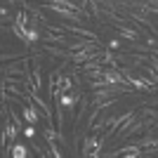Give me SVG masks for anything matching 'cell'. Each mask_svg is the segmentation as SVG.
I'll return each instance as SVG.
<instances>
[{
  "mask_svg": "<svg viewBox=\"0 0 158 158\" xmlns=\"http://www.w3.org/2000/svg\"><path fill=\"white\" fill-rule=\"evenodd\" d=\"M102 146H104V139L99 137L97 132H92V135H90V137H85V142H83V156H102V151H99V149H102Z\"/></svg>",
  "mask_w": 158,
  "mask_h": 158,
  "instance_id": "obj_1",
  "label": "cell"
},
{
  "mask_svg": "<svg viewBox=\"0 0 158 158\" xmlns=\"http://www.w3.org/2000/svg\"><path fill=\"white\" fill-rule=\"evenodd\" d=\"M28 64H31V57H21L17 59V64L2 66V73H10V76H28Z\"/></svg>",
  "mask_w": 158,
  "mask_h": 158,
  "instance_id": "obj_2",
  "label": "cell"
},
{
  "mask_svg": "<svg viewBox=\"0 0 158 158\" xmlns=\"http://www.w3.org/2000/svg\"><path fill=\"white\" fill-rule=\"evenodd\" d=\"M19 130H21V127L17 125V123H10V120L5 118V130H2V144H5V149L14 144V137H17V132H19Z\"/></svg>",
  "mask_w": 158,
  "mask_h": 158,
  "instance_id": "obj_3",
  "label": "cell"
},
{
  "mask_svg": "<svg viewBox=\"0 0 158 158\" xmlns=\"http://www.w3.org/2000/svg\"><path fill=\"white\" fill-rule=\"evenodd\" d=\"M109 156H127V158H139L144 156V149L139 144H130V146H123V149H118V151H111Z\"/></svg>",
  "mask_w": 158,
  "mask_h": 158,
  "instance_id": "obj_4",
  "label": "cell"
},
{
  "mask_svg": "<svg viewBox=\"0 0 158 158\" xmlns=\"http://www.w3.org/2000/svg\"><path fill=\"white\" fill-rule=\"evenodd\" d=\"M76 92H78V90H71V92H61V90H59V104L64 106L66 111H73L76 102H80V97Z\"/></svg>",
  "mask_w": 158,
  "mask_h": 158,
  "instance_id": "obj_5",
  "label": "cell"
},
{
  "mask_svg": "<svg viewBox=\"0 0 158 158\" xmlns=\"http://www.w3.org/2000/svg\"><path fill=\"white\" fill-rule=\"evenodd\" d=\"M31 80H33V87L43 92V66L38 61H33V69H31Z\"/></svg>",
  "mask_w": 158,
  "mask_h": 158,
  "instance_id": "obj_6",
  "label": "cell"
},
{
  "mask_svg": "<svg viewBox=\"0 0 158 158\" xmlns=\"http://www.w3.org/2000/svg\"><path fill=\"white\" fill-rule=\"evenodd\" d=\"M10 156H14V158H26V156H28V146H24V144H12V146H10Z\"/></svg>",
  "mask_w": 158,
  "mask_h": 158,
  "instance_id": "obj_7",
  "label": "cell"
},
{
  "mask_svg": "<svg viewBox=\"0 0 158 158\" xmlns=\"http://www.w3.org/2000/svg\"><path fill=\"white\" fill-rule=\"evenodd\" d=\"M21 135H24V137H26V139H33V137H35V125H31V123H26V125L21 127Z\"/></svg>",
  "mask_w": 158,
  "mask_h": 158,
  "instance_id": "obj_8",
  "label": "cell"
},
{
  "mask_svg": "<svg viewBox=\"0 0 158 158\" xmlns=\"http://www.w3.org/2000/svg\"><path fill=\"white\" fill-rule=\"evenodd\" d=\"M109 47H111V50H118V47H120V40H116V38L109 40Z\"/></svg>",
  "mask_w": 158,
  "mask_h": 158,
  "instance_id": "obj_9",
  "label": "cell"
},
{
  "mask_svg": "<svg viewBox=\"0 0 158 158\" xmlns=\"http://www.w3.org/2000/svg\"><path fill=\"white\" fill-rule=\"evenodd\" d=\"M7 2H17V0H7Z\"/></svg>",
  "mask_w": 158,
  "mask_h": 158,
  "instance_id": "obj_10",
  "label": "cell"
}]
</instances>
